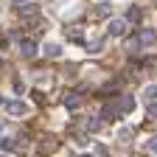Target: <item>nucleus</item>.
Segmentation results:
<instances>
[{"label": "nucleus", "instance_id": "obj_9", "mask_svg": "<svg viewBox=\"0 0 157 157\" xmlns=\"http://www.w3.org/2000/svg\"><path fill=\"white\" fill-rule=\"evenodd\" d=\"M93 14L104 20V17H109V14H112V6H109V3H98V6L93 9Z\"/></svg>", "mask_w": 157, "mask_h": 157}, {"label": "nucleus", "instance_id": "obj_17", "mask_svg": "<svg viewBox=\"0 0 157 157\" xmlns=\"http://www.w3.org/2000/svg\"><path fill=\"white\" fill-rule=\"evenodd\" d=\"M149 118H157V101H149Z\"/></svg>", "mask_w": 157, "mask_h": 157}, {"label": "nucleus", "instance_id": "obj_8", "mask_svg": "<svg viewBox=\"0 0 157 157\" xmlns=\"http://www.w3.org/2000/svg\"><path fill=\"white\" fill-rule=\"evenodd\" d=\"M20 14H23V17H28V20H34V17L39 14V6H34V3H25V6H20Z\"/></svg>", "mask_w": 157, "mask_h": 157}, {"label": "nucleus", "instance_id": "obj_4", "mask_svg": "<svg viewBox=\"0 0 157 157\" xmlns=\"http://www.w3.org/2000/svg\"><path fill=\"white\" fill-rule=\"evenodd\" d=\"M124 31H126V23H124V20H112V23L107 25V34L109 36H124Z\"/></svg>", "mask_w": 157, "mask_h": 157}, {"label": "nucleus", "instance_id": "obj_13", "mask_svg": "<svg viewBox=\"0 0 157 157\" xmlns=\"http://www.w3.org/2000/svg\"><path fill=\"white\" fill-rule=\"evenodd\" d=\"M143 95H146V101H157V84H149Z\"/></svg>", "mask_w": 157, "mask_h": 157}, {"label": "nucleus", "instance_id": "obj_19", "mask_svg": "<svg viewBox=\"0 0 157 157\" xmlns=\"http://www.w3.org/2000/svg\"><path fill=\"white\" fill-rule=\"evenodd\" d=\"M0 14H3V6H0Z\"/></svg>", "mask_w": 157, "mask_h": 157}, {"label": "nucleus", "instance_id": "obj_10", "mask_svg": "<svg viewBox=\"0 0 157 157\" xmlns=\"http://www.w3.org/2000/svg\"><path fill=\"white\" fill-rule=\"evenodd\" d=\"M140 17H143V11L137 9V6H132V9L126 11V20H129V23H140Z\"/></svg>", "mask_w": 157, "mask_h": 157}, {"label": "nucleus", "instance_id": "obj_3", "mask_svg": "<svg viewBox=\"0 0 157 157\" xmlns=\"http://www.w3.org/2000/svg\"><path fill=\"white\" fill-rule=\"evenodd\" d=\"M137 39H140V45H154V42H157V31H154V28H140Z\"/></svg>", "mask_w": 157, "mask_h": 157}, {"label": "nucleus", "instance_id": "obj_21", "mask_svg": "<svg viewBox=\"0 0 157 157\" xmlns=\"http://www.w3.org/2000/svg\"><path fill=\"white\" fill-rule=\"evenodd\" d=\"M82 157H90V154H82Z\"/></svg>", "mask_w": 157, "mask_h": 157}, {"label": "nucleus", "instance_id": "obj_12", "mask_svg": "<svg viewBox=\"0 0 157 157\" xmlns=\"http://www.w3.org/2000/svg\"><path fill=\"white\" fill-rule=\"evenodd\" d=\"M87 51L90 53H101L104 51V42H101V39H93V42H87Z\"/></svg>", "mask_w": 157, "mask_h": 157}, {"label": "nucleus", "instance_id": "obj_5", "mask_svg": "<svg viewBox=\"0 0 157 157\" xmlns=\"http://www.w3.org/2000/svg\"><path fill=\"white\" fill-rule=\"evenodd\" d=\"M132 109H135V98H132V95H121V101H118V112L126 115V112H132Z\"/></svg>", "mask_w": 157, "mask_h": 157}, {"label": "nucleus", "instance_id": "obj_16", "mask_svg": "<svg viewBox=\"0 0 157 157\" xmlns=\"http://www.w3.org/2000/svg\"><path fill=\"white\" fill-rule=\"evenodd\" d=\"M146 149H149V154H157V135L151 137V140L146 143Z\"/></svg>", "mask_w": 157, "mask_h": 157}, {"label": "nucleus", "instance_id": "obj_6", "mask_svg": "<svg viewBox=\"0 0 157 157\" xmlns=\"http://www.w3.org/2000/svg\"><path fill=\"white\" fill-rule=\"evenodd\" d=\"M45 56H51V59H59V56H62V45H59V42H45Z\"/></svg>", "mask_w": 157, "mask_h": 157}, {"label": "nucleus", "instance_id": "obj_22", "mask_svg": "<svg viewBox=\"0 0 157 157\" xmlns=\"http://www.w3.org/2000/svg\"><path fill=\"white\" fill-rule=\"evenodd\" d=\"M0 104H3V98H0Z\"/></svg>", "mask_w": 157, "mask_h": 157}, {"label": "nucleus", "instance_id": "obj_20", "mask_svg": "<svg viewBox=\"0 0 157 157\" xmlns=\"http://www.w3.org/2000/svg\"><path fill=\"white\" fill-rule=\"evenodd\" d=\"M0 157H9V154H0Z\"/></svg>", "mask_w": 157, "mask_h": 157}, {"label": "nucleus", "instance_id": "obj_7", "mask_svg": "<svg viewBox=\"0 0 157 157\" xmlns=\"http://www.w3.org/2000/svg\"><path fill=\"white\" fill-rule=\"evenodd\" d=\"M78 104H82V95L78 93H67L65 95V109H76Z\"/></svg>", "mask_w": 157, "mask_h": 157}, {"label": "nucleus", "instance_id": "obj_1", "mask_svg": "<svg viewBox=\"0 0 157 157\" xmlns=\"http://www.w3.org/2000/svg\"><path fill=\"white\" fill-rule=\"evenodd\" d=\"M3 107H6V112H9V115H14V118H20V115H25V112H28V104H25V101H20V98L3 101Z\"/></svg>", "mask_w": 157, "mask_h": 157}, {"label": "nucleus", "instance_id": "obj_11", "mask_svg": "<svg viewBox=\"0 0 157 157\" xmlns=\"http://www.w3.org/2000/svg\"><path fill=\"white\" fill-rule=\"evenodd\" d=\"M118 115H121V112H118V107H109V104L104 107V121H115Z\"/></svg>", "mask_w": 157, "mask_h": 157}, {"label": "nucleus", "instance_id": "obj_14", "mask_svg": "<svg viewBox=\"0 0 157 157\" xmlns=\"http://www.w3.org/2000/svg\"><path fill=\"white\" fill-rule=\"evenodd\" d=\"M14 146H17V143L11 140V137H3V140H0V149H3V151H11Z\"/></svg>", "mask_w": 157, "mask_h": 157}, {"label": "nucleus", "instance_id": "obj_18", "mask_svg": "<svg viewBox=\"0 0 157 157\" xmlns=\"http://www.w3.org/2000/svg\"><path fill=\"white\" fill-rule=\"evenodd\" d=\"M14 6H25V3H31V0H11Z\"/></svg>", "mask_w": 157, "mask_h": 157}, {"label": "nucleus", "instance_id": "obj_15", "mask_svg": "<svg viewBox=\"0 0 157 157\" xmlns=\"http://www.w3.org/2000/svg\"><path fill=\"white\" fill-rule=\"evenodd\" d=\"M67 34H70L73 39H82V25H73V28H67Z\"/></svg>", "mask_w": 157, "mask_h": 157}, {"label": "nucleus", "instance_id": "obj_2", "mask_svg": "<svg viewBox=\"0 0 157 157\" xmlns=\"http://www.w3.org/2000/svg\"><path fill=\"white\" fill-rule=\"evenodd\" d=\"M36 53H39V48H36L34 39H23V42H20V56L23 59H34Z\"/></svg>", "mask_w": 157, "mask_h": 157}]
</instances>
